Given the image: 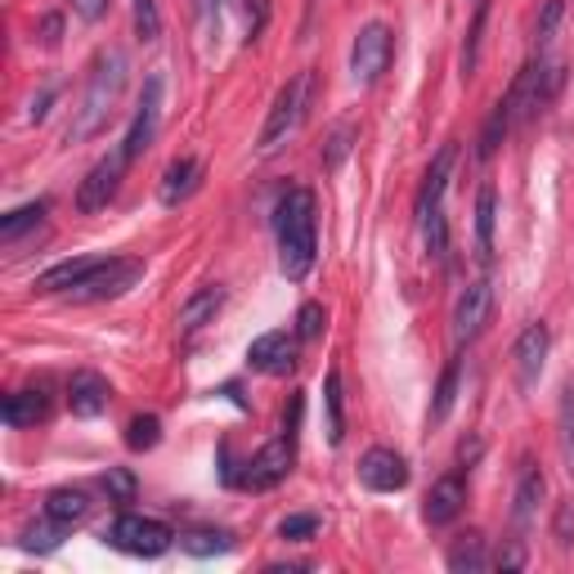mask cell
I'll return each mask as SVG.
<instances>
[{
    "instance_id": "4",
    "label": "cell",
    "mask_w": 574,
    "mask_h": 574,
    "mask_svg": "<svg viewBox=\"0 0 574 574\" xmlns=\"http://www.w3.org/2000/svg\"><path fill=\"white\" fill-rule=\"evenodd\" d=\"M310 86H315V77H310V72H301V77H293V82H287V86L274 95V108H269V117H265V126H261V144H256L261 153H274L278 144H287V135L301 126L306 104H310Z\"/></svg>"
},
{
    "instance_id": "25",
    "label": "cell",
    "mask_w": 574,
    "mask_h": 574,
    "mask_svg": "<svg viewBox=\"0 0 574 574\" xmlns=\"http://www.w3.org/2000/svg\"><path fill=\"white\" fill-rule=\"evenodd\" d=\"M493 215H498V193H493V184H485L476 193V247H480V261L493 256Z\"/></svg>"
},
{
    "instance_id": "44",
    "label": "cell",
    "mask_w": 574,
    "mask_h": 574,
    "mask_svg": "<svg viewBox=\"0 0 574 574\" xmlns=\"http://www.w3.org/2000/svg\"><path fill=\"white\" fill-rule=\"evenodd\" d=\"M50 99H54V95H41V99L32 104V121H45V113H50Z\"/></svg>"
},
{
    "instance_id": "19",
    "label": "cell",
    "mask_w": 574,
    "mask_h": 574,
    "mask_svg": "<svg viewBox=\"0 0 574 574\" xmlns=\"http://www.w3.org/2000/svg\"><path fill=\"white\" fill-rule=\"evenodd\" d=\"M0 417H6V426H36L50 417V395L45 391H14V395H6Z\"/></svg>"
},
{
    "instance_id": "41",
    "label": "cell",
    "mask_w": 574,
    "mask_h": 574,
    "mask_svg": "<svg viewBox=\"0 0 574 574\" xmlns=\"http://www.w3.org/2000/svg\"><path fill=\"white\" fill-rule=\"evenodd\" d=\"M72 14H77L82 23H99L108 14V0H72Z\"/></svg>"
},
{
    "instance_id": "1",
    "label": "cell",
    "mask_w": 574,
    "mask_h": 574,
    "mask_svg": "<svg viewBox=\"0 0 574 574\" xmlns=\"http://www.w3.org/2000/svg\"><path fill=\"white\" fill-rule=\"evenodd\" d=\"M126 54L121 50H104L91 67V77H86V91L77 99V108H72V121H67V144H86L95 135L108 130L113 113H117V99L126 91Z\"/></svg>"
},
{
    "instance_id": "5",
    "label": "cell",
    "mask_w": 574,
    "mask_h": 574,
    "mask_svg": "<svg viewBox=\"0 0 574 574\" xmlns=\"http://www.w3.org/2000/svg\"><path fill=\"white\" fill-rule=\"evenodd\" d=\"M144 278V261H135V256H108V261H99L77 287H72V301H82V306H91V301H113V297H121V293H130V287Z\"/></svg>"
},
{
    "instance_id": "30",
    "label": "cell",
    "mask_w": 574,
    "mask_h": 574,
    "mask_svg": "<svg viewBox=\"0 0 574 574\" xmlns=\"http://www.w3.org/2000/svg\"><path fill=\"white\" fill-rule=\"evenodd\" d=\"M485 23H489V0H480V6H476L471 32H467V41H463V59H458V67H463V82H467V77H476V67H480V41H485Z\"/></svg>"
},
{
    "instance_id": "35",
    "label": "cell",
    "mask_w": 574,
    "mask_h": 574,
    "mask_svg": "<svg viewBox=\"0 0 574 574\" xmlns=\"http://www.w3.org/2000/svg\"><path fill=\"white\" fill-rule=\"evenodd\" d=\"M315 534H319V517H315V512L283 517V521H278V539H283V543H310Z\"/></svg>"
},
{
    "instance_id": "2",
    "label": "cell",
    "mask_w": 574,
    "mask_h": 574,
    "mask_svg": "<svg viewBox=\"0 0 574 574\" xmlns=\"http://www.w3.org/2000/svg\"><path fill=\"white\" fill-rule=\"evenodd\" d=\"M274 238H278V269L301 283L315 269L319 256V230H315V193L287 189L274 206Z\"/></svg>"
},
{
    "instance_id": "36",
    "label": "cell",
    "mask_w": 574,
    "mask_h": 574,
    "mask_svg": "<svg viewBox=\"0 0 574 574\" xmlns=\"http://www.w3.org/2000/svg\"><path fill=\"white\" fill-rule=\"evenodd\" d=\"M323 328H328V310H323L319 301H306V306L297 310V337H301V341H315Z\"/></svg>"
},
{
    "instance_id": "26",
    "label": "cell",
    "mask_w": 574,
    "mask_h": 574,
    "mask_svg": "<svg viewBox=\"0 0 574 574\" xmlns=\"http://www.w3.org/2000/svg\"><path fill=\"white\" fill-rule=\"evenodd\" d=\"M323 413H328V445H341L346 440V404H341V373L328 369V382H323Z\"/></svg>"
},
{
    "instance_id": "39",
    "label": "cell",
    "mask_w": 574,
    "mask_h": 574,
    "mask_svg": "<svg viewBox=\"0 0 574 574\" xmlns=\"http://www.w3.org/2000/svg\"><path fill=\"white\" fill-rule=\"evenodd\" d=\"M350 139H354V126H350V121H341V126L328 135V149H323V167H328V171L341 167V158L350 153Z\"/></svg>"
},
{
    "instance_id": "21",
    "label": "cell",
    "mask_w": 574,
    "mask_h": 574,
    "mask_svg": "<svg viewBox=\"0 0 574 574\" xmlns=\"http://www.w3.org/2000/svg\"><path fill=\"white\" fill-rule=\"evenodd\" d=\"M198 176H202V167H198L193 158H176V162L167 167V176H162V202H167V206H180V202L198 189Z\"/></svg>"
},
{
    "instance_id": "14",
    "label": "cell",
    "mask_w": 574,
    "mask_h": 574,
    "mask_svg": "<svg viewBox=\"0 0 574 574\" xmlns=\"http://www.w3.org/2000/svg\"><path fill=\"white\" fill-rule=\"evenodd\" d=\"M463 502H467V480L458 471H449V476H440L436 485H431V493L422 502V517H426V525H436V530L454 525L458 512H463Z\"/></svg>"
},
{
    "instance_id": "28",
    "label": "cell",
    "mask_w": 574,
    "mask_h": 574,
    "mask_svg": "<svg viewBox=\"0 0 574 574\" xmlns=\"http://www.w3.org/2000/svg\"><path fill=\"white\" fill-rule=\"evenodd\" d=\"M489 565V552H485V539L480 534H463L454 548H449V570L458 574H476Z\"/></svg>"
},
{
    "instance_id": "23",
    "label": "cell",
    "mask_w": 574,
    "mask_h": 574,
    "mask_svg": "<svg viewBox=\"0 0 574 574\" xmlns=\"http://www.w3.org/2000/svg\"><path fill=\"white\" fill-rule=\"evenodd\" d=\"M458 386H463V359H449V369L440 373V386H436V400H431V426H440L449 422L454 404H458Z\"/></svg>"
},
{
    "instance_id": "3",
    "label": "cell",
    "mask_w": 574,
    "mask_h": 574,
    "mask_svg": "<svg viewBox=\"0 0 574 574\" xmlns=\"http://www.w3.org/2000/svg\"><path fill=\"white\" fill-rule=\"evenodd\" d=\"M104 543L117 548V552H126V556L153 561V556H162V552L176 543V534H171V525H162V521H153V517L121 512V517H113V525L104 530Z\"/></svg>"
},
{
    "instance_id": "9",
    "label": "cell",
    "mask_w": 574,
    "mask_h": 574,
    "mask_svg": "<svg viewBox=\"0 0 574 574\" xmlns=\"http://www.w3.org/2000/svg\"><path fill=\"white\" fill-rule=\"evenodd\" d=\"M158 126H162V77H149L144 82V95H139V108H135V121H130V130L121 139V149H126L130 162H139L153 149Z\"/></svg>"
},
{
    "instance_id": "42",
    "label": "cell",
    "mask_w": 574,
    "mask_h": 574,
    "mask_svg": "<svg viewBox=\"0 0 574 574\" xmlns=\"http://www.w3.org/2000/svg\"><path fill=\"white\" fill-rule=\"evenodd\" d=\"M493 565H498V570H521V565H525V548H521V539H512L508 548H502V552L493 556Z\"/></svg>"
},
{
    "instance_id": "27",
    "label": "cell",
    "mask_w": 574,
    "mask_h": 574,
    "mask_svg": "<svg viewBox=\"0 0 574 574\" xmlns=\"http://www.w3.org/2000/svg\"><path fill=\"white\" fill-rule=\"evenodd\" d=\"M45 211H50V202H28V206L10 211L6 221H0V243H6V247H14L23 230H36V225L45 221Z\"/></svg>"
},
{
    "instance_id": "16",
    "label": "cell",
    "mask_w": 574,
    "mask_h": 574,
    "mask_svg": "<svg viewBox=\"0 0 574 574\" xmlns=\"http://www.w3.org/2000/svg\"><path fill=\"white\" fill-rule=\"evenodd\" d=\"M454 162H458V144H445V149L431 158L426 176H422V189H417V221L426 211H436L445 202V189H449V176H454Z\"/></svg>"
},
{
    "instance_id": "18",
    "label": "cell",
    "mask_w": 574,
    "mask_h": 574,
    "mask_svg": "<svg viewBox=\"0 0 574 574\" xmlns=\"http://www.w3.org/2000/svg\"><path fill=\"white\" fill-rule=\"evenodd\" d=\"M221 306H225V287H198V293L180 306V332H198L202 323H211L215 315H221Z\"/></svg>"
},
{
    "instance_id": "38",
    "label": "cell",
    "mask_w": 574,
    "mask_h": 574,
    "mask_svg": "<svg viewBox=\"0 0 574 574\" xmlns=\"http://www.w3.org/2000/svg\"><path fill=\"white\" fill-rule=\"evenodd\" d=\"M561 14H565V0H548L543 6V14H539V23H534V41H539V54L552 45V36H556V23H561Z\"/></svg>"
},
{
    "instance_id": "15",
    "label": "cell",
    "mask_w": 574,
    "mask_h": 574,
    "mask_svg": "<svg viewBox=\"0 0 574 574\" xmlns=\"http://www.w3.org/2000/svg\"><path fill=\"white\" fill-rule=\"evenodd\" d=\"M108 404H113L108 378H99V373H91V369L72 373V382H67V408H72V413H77V417H99Z\"/></svg>"
},
{
    "instance_id": "29",
    "label": "cell",
    "mask_w": 574,
    "mask_h": 574,
    "mask_svg": "<svg viewBox=\"0 0 574 574\" xmlns=\"http://www.w3.org/2000/svg\"><path fill=\"white\" fill-rule=\"evenodd\" d=\"M180 548L189 556H221V552H234V534H225V530H189V534H180Z\"/></svg>"
},
{
    "instance_id": "22",
    "label": "cell",
    "mask_w": 574,
    "mask_h": 574,
    "mask_svg": "<svg viewBox=\"0 0 574 574\" xmlns=\"http://www.w3.org/2000/svg\"><path fill=\"white\" fill-rule=\"evenodd\" d=\"M95 265H99V261H91V256L63 261V265H54V269H45V274L36 278V293H72V287H77Z\"/></svg>"
},
{
    "instance_id": "6",
    "label": "cell",
    "mask_w": 574,
    "mask_h": 574,
    "mask_svg": "<svg viewBox=\"0 0 574 574\" xmlns=\"http://www.w3.org/2000/svg\"><path fill=\"white\" fill-rule=\"evenodd\" d=\"M391 59H395V36H391L386 23L359 28L354 50H350V72H354V82H359V86L382 82V72L391 67Z\"/></svg>"
},
{
    "instance_id": "20",
    "label": "cell",
    "mask_w": 574,
    "mask_h": 574,
    "mask_svg": "<svg viewBox=\"0 0 574 574\" xmlns=\"http://www.w3.org/2000/svg\"><path fill=\"white\" fill-rule=\"evenodd\" d=\"M45 517L63 521L67 530L82 525V521L91 517V493H86V489H54V493L45 498Z\"/></svg>"
},
{
    "instance_id": "10",
    "label": "cell",
    "mask_w": 574,
    "mask_h": 574,
    "mask_svg": "<svg viewBox=\"0 0 574 574\" xmlns=\"http://www.w3.org/2000/svg\"><path fill=\"white\" fill-rule=\"evenodd\" d=\"M548 350H552L548 323H530V328L517 337V346H512V373H517V386H521L525 395H530V391L539 386V378H543Z\"/></svg>"
},
{
    "instance_id": "33",
    "label": "cell",
    "mask_w": 574,
    "mask_h": 574,
    "mask_svg": "<svg viewBox=\"0 0 574 574\" xmlns=\"http://www.w3.org/2000/svg\"><path fill=\"white\" fill-rule=\"evenodd\" d=\"M63 534H67V525L54 521V517H45V521H36V525L23 530V548L28 552H54L63 543Z\"/></svg>"
},
{
    "instance_id": "13",
    "label": "cell",
    "mask_w": 574,
    "mask_h": 574,
    "mask_svg": "<svg viewBox=\"0 0 574 574\" xmlns=\"http://www.w3.org/2000/svg\"><path fill=\"white\" fill-rule=\"evenodd\" d=\"M359 485L373 489V493H395V489H404V485H408V463H404V454H395V449H386V445L369 449L364 458H359Z\"/></svg>"
},
{
    "instance_id": "12",
    "label": "cell",
    "mask_w": 574,
    "mask_h": 574,
    "mask_svg": "<svg viewBox=\"0 0 574 574\" xmlns=\"http://www.w3.org/2000/svg\"><path fill=\"white\" fill-rule=\"evenodd\" d=\"M297 346H301V337L297 332H265V337H256L252 341V350H247V364L256 369V373H269V378H287L297 369Z\"/></svg>"
},
{
    "instance_id": "11",
    "label": "cell",
    "mask_w": 574,
    "mask_h": 574,
    "mask_svg": "<svg viewBox=\"0 0 574 574\" xmlns=\"http://www.w3.org/2000/svg\"><path fill=\"white\" fill-rule=\"evenodd\" d=\"M489 315H493V283L480 278V283L467 287V293L458 297V306H454V346L463 350L467 341H476L485 332Z\"/></svg>"
},
{
    "instance_id": "37",
    "label": "cell",
    "mask_w": 574,
    "mask_h": 574,
    "mask_svg": "<svg viewBox=\"0 0 574 574\" xmlns=\"http://www.w3.org/2000/svg\"><path fill=\"white\" fill-rule=\"evenodd\" d=\"M99 485L108 489V498H113V502H135V489H139V485H135V476H130L126 467H108Z\"/></svg>"
},
{
    "instance_id": "40",
    "label": "cell",
    "mask_w": 574,
    "mask_h": 574,
    "mask_svg": "<svg viewBox=\"0 0 574 574\" xmlns=\"http://www.w3.org/2000/svg\"><path fill=\"white\" fill-rule=\"evenodd\" d=\"M552 534H556L561 548L574 543V502H561V508H556V525H552Z\"/></svg>"
},
{
    "instance_id": "24",
    "label": "cell",
    "mask_w": 574,
    "mask_h": 574,
    "mask_svg": "<svg viewBox=\"0 0 574 574\" xmlns=\"http://www.w3.org/2000/svg\"><path fill=\"white\" fill-rule=\"evenodd\" d=\"M556 440H561V458L565 471L574 476V373L561 386V404H556Z\"/></svg>"
},
{
    "instance_id": "34",
    "label": "cell",
    "mask_w": 574,
    "mask_h": 574,
    "mask_svg": "<svg viewBox=\"0 0 574 574\" xmlns=\"http://www.w3.org/2000/svg\"><path fill=\"white\" fill-rule=\"evenodd\" d=\"M130 10H135V36L149 45L162 36V14H158V0H130Z\"/></svg>"
},
{
    "instance_id": "43",
    "label": "cell",
    "mask_w": 574,
    "mask_h": 574,
    "mask_svg": "<svg viewBox=\"0 0 574 574\" xmlns=\"http://www.w3.org/2000/svg\"><path fill=\"white\" fill-rule=\"evenodd\" d=\"M59 28H63L59 14H50V19L41 23V41H45V45H59Z\"/></svg>"
},
{
    "instance_id": "7",
    "label": "cell",
    "mask_w": 574,
    "mask_h": 574,
    "mask_svg": "<svg viewBox=\"0 0 574 574\" xmlns=\"http://www.w3.org/2000/svg\"><path fill=\"white\" fill-rule=\"evenodd\" d=\"M293 458H297V436H287V431H283L278 440H269L261 454H252V463L243 467L238 485L265 493V489H274L278 480H287V471H293Z\"/></svg>"
},
{
    "instance_id": "8",
    "label": "cell",
    "mask_w": 574,
    "mask_h": 574,
    "mask_svg": "<svg viewBox=\"0 0 574 574\" xmlns=\"http://www.w3.org/2000/svg\"><path fill=\"white\" fill-rule=\"evenodd\" d=\"M126 167H130L126 149H113L108 158H99V162L91 167V176L82 180V189H77V211H82V215L104 211V206L117 198V189H121V180H126Z\"/></svg>"
},
{
    "instance_id": "31",
    "label": "cell",
    "mask_w": 574,
    "mask_h": 574,
    "mask_svg": "<svg viewBox=\"0 0 574 574\" xmlns=\"http://www.w3.org/2000/svg\"><path fill=\"white\" fill-rule=\"evenodd\" d=\"M422 243H426V256H436V261L449 256V221H445V206H436V211L422 215Z\"/></svg>"
},
{
    "instance_id": "32",
    "label": "cell",
    "mask_w": 574,
    "mask_h": 574,
    "mask_svg": "<svg viewBox=\"0 0 574 574\" xmlns=\"http://www.w3.org/2000/svg\"><path fill=\"white\" fill-rule=\"evenodd\" d=\"M158 440H162V422H158L153 413H139V417H130V426H126V445H130L135 454H144V449H158Z\"/></svg>"
},
{
    "instance_id": "17",
    "label": "cell",
    "mask_w": 574,
    "mask_h": 574,
    "mask_svg": "<svg viewBox=\"0 0 574 574\" xmlns=\"http://www.w3.org/2000/svg\"><path fill=\"white\" fill-rule=\"evenodd\" d=\"M543 493H548L543 471H539V467H525V471H521V480H517V498H512V525H517V534H525V530L534 525Z\"/></svg>"
}]
</instances>
